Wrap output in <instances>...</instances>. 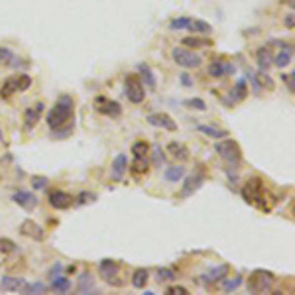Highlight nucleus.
<instances>
[{
  "instance_id": "nucleus-1",
  "label": "nucleus",
  "mask_w": 295,
  "mask_h": 295,
  "mask_svg": "<svg viewBox=\"0 0 295 295\" xmlns=\"http://www.w3.org/2000/svg\"><path fill=\"white\" fill-rule=\"evenodd\" d=\"M73 97L59 95L53 108L48 114V126L55 138H67L73 130Z\"/></svg>"
},
{
  "instance_id": "nucleus-2",
  "label": "nucleus",
  "mask_w": 295,
  "mask_h": 295,
  "mask_svg": "<svg viewBox=\"0 0 295 295\" xmlns=\"http://www.w3.org/2000/svg\"><path fill=\"white\" fill-rule=\"evenodd\" d=\"M30 85H32V77H30V75H26V73L12 75V77H8V79L2 83V87H0V97H2V98H10L14 93H24V91H28Z\"/></svg>"
},
{
  "instance_id": "nucleus-3",
  "label": "nucleus",
  "mask_w": 295,
  "mask_h": 295,
  "mask_svg": "<svg viewBox=\"0 0 295 295\" xmlns=\"http://www.w3.org/2000/svg\"><path fill=\"white\" fill-rule=\"evenodd\" d=\"M276 282V276L266 270H256L252 278L248 280V290L252 294H268L272 290V284Z\"/></svg>"
},
{
  "instance_id": "nucleus-4",
  "label": "nucleus",
  "mask_w": 295,
  "mask_h": 295,
  "mask_svg": "<svg viewBox=\"0 0 295 295\" xmlns=\"http://www.w3.org/2000/svg\"><path fill=\"white\" fill-rule=\"evenodd\" d=\"M171 57H173V61H175L177 65H181V67H185V69H197V67H201V63H203L201 55H197V53L191 51L189 48H173Z\"/></svg>"
},
{
  "instance_id": "nucleus-5",
  "label": "nucleus",
  "mask_w": 295,
  "mask_h": 295,
  "mask_svg": "<svg viewBox=\"0 0 295 295\" xmlns=\"http://www.w3.org/2000/svg\"><path fill=\"white\" fill-rule=\"evenodd\" d=\"M215 149L219 151V155H221L224 161H228L230 165H236L240 159H242V149L238 146V142L236 140H230V138H224L222 142H219Z\"/></svg>"
},
{
  "instance_id": "nucleus-6",
  "label": "nucleus",
  "mask_w": 295,
  "mask_h": 295,
  "mask_svg": "<svg viewBox=\"0 0 295 295\" xmlns=\"http://www.w3.org/2000/svg\"><path fill=\"white\" fill-rule=\"evenodd\" d=\"M126 97L134 104H140L144 100L146 91H144V83L140 81L138 75H128L126 77Z\"/></svg>"
},
{
  "instance_id": "nucleus-7",
  "label": "nucleus",
  "mask_w": 295,
  "mask_h": 295,
  "mask_svg": "<svg viewBox=\"0 0 295 295\" xmlns=\"http://www.w3.org/2000/svg\"><path fill=\"white\" fill-rule=\"evenodd\" d=\"M242 197L246 199V203L250 205H260L264 193H262V179L252 177L242 185Z\"/></svg>"
},
{
  "instance_id": "nucleus-8",
  "label": "nucleus",
  "mask_w": 295,
  "mask_h": 295,
  "mask_svg": "<svg viewBox=\"0 0 295 295\" xmlns=\"http://www.w3.org/2000/svg\"><path fill=\"white\" fill-rule=\"evenodd\" d=\"M205 173L203 171H195L193 175H189L187 179H185V183H183V187H181V193H179V197L181 199H189L191 195H195L201 187H203V183H205Z\"/></svg>"
},
{
  "instance_id": "nucleus-9",
  "label": "nucleus",
  "mask_w": 295,
  "mask_h": 295,
  "mask_svg": "<svg viewBox=\"0 0 295 295\" xmlns=\"http://www.w3.org/2000/svg\"><path fill=\"white\" fill-rule=\"evenodd\" d=\"M95 110L98 114H104V116H110V118H116V116L122 114V106L116 100H108L104 97H98L95 100Z\"/></svg>"
},
{
  "instance_id": "nucleus-10",
  "label": "nucleus",
  "mask_w": 295,
  "mask_h": 295,
  "mask_svg": "<svg viewBox=\"0 0 295 295\" xmlns=\"http://www.w3.org/2000/svg\"><path fill=\"white\" fill-rule=\"evenodd\" d=\"M274 44H278V46L282 48V51L272 57V63H274L278 69H284V67H288V65L294 61V46H292V44H286V42H280V40L274 42Z\"/></svg>"
},
{
  "instance_id": "nucleus-11",
  "label": "nucleus",
  "mask_w": 295,
  "mask_h": 295,
  "mask_svg": "<svg viewBox=\"0 0 295 295\" xmlns=\"http://www.w3.org/2000/svg\"><path fill=\"white\" fill-rule=\"evenodd\" d=\"M48 199H49V205H51L53 209H57V211H65V209H69V207L73 205V197H71L69 193L61 191V189L51 191Z\"/></svg>"
},
{
  "instance_id": "nucleus-12",
  "label": "nucleus",
  "mask_w": 295,
  "mask_h": 295,
  "mask_svg": "<svg viewBox=\"0 0 295 295\" xmlns=\"http://www.w3.org/2000/svg\"><path fill=\"white\" fill-rule=\"evenodd\" d=\"M20 232H22L24 236L32 238V240H38V242H42V240L46 238V230L36 221H32V219H26V221L20 224Z\"/></svg>"
},
{
  "instance_id": "nucleus-13",
  "label": "nucleus",
  "mask_w": 295,
  "mask_h": 295,
  "mask_svg": "<svg viewBox=\"0 0 295 295\" xmlns=\"http://www.w3.org/2000/svg\"><path fill=\"white\" fill-rule=\"evenodd\" d=\"M148 122H149L151 126H155V128H163V130H169V132L177 130L175 120H173L169 114H165V112H155V114H149V116H148Z\"/></svg>"
},
{
  "instance_id": "nucleus-14",
  "label": "nucleus",
  "mask_w": 295,
  "mask_h": 295,
  "mask_svg": "<svg viewBox=\"0 0 295 295\" xmlns=\"http://www.w3.org/2000/svg\"><path fill=\"white\" fill-rule=\"evenodd\" d=\"M12 201L16 205H20L22 209H26V211H34L36 205H38V197L34 193H30V191H16L12 195Z\"/></svg>"
},
{
  "instance_id": "nucleus-15",
  "label": "nucleus",
  "mask_w": 295,
  "mask_h": 295,
  "mask_svg": "<svg viewBox=\"0 0 295 295\" xmlns=\"http://www.w3.org/2000/svg\"><path fill=\"white\" fill-rule=\"evenodd\" d=\"M42 112H44V104H42V102H38L36 106L26 108V112H24V126H26V130H32V128L38 124Z\"/></svg>"
},
{
  "instance_id": "nucleus-16",
  "label": "nucleus",
  "mask_w": 295,
  "mask_h": 295,
  "mask_svg": "<svg viewBox=\"0 0 295 295\" xmlns=\"http://www.w3.org/2000/svg\"><path fill=\"white\" fill-rule=\"evenodd\" d=\"M126 169H128V157H126L124 153H118V155L114 157V161H112V173H110V177H112L114 181H120V179L124 177Z\"/></svg>"
},
{
  "instance_id": "nucleus-17",
  "label": "nucleus",
  "mask_w": 295,
  "mask_h": 295,
  "mask_svg": "<svg viewBox=\"0 0 295 295\" xmlns=\"http://www.w3.org/2000/svg\"><path fill=\"white\" fill-rule=\"evenodd\" d=\"M272 51H270V48L268 46H264V48H260L258 51H256V63H258V67H260V71H266V69H270L272 67Z\"/></svg>"
},
{
  "instance_id": "nucleus-18",
  "label": "nucleus",
  "mask_w": 295,
  "mask_h": 295,
  "mask_svg": "<svg viewBox=\"0 0 295 295\" xmlns=\"http://www.w3.org/2000/svg\"><path fill=\"white\" fill-rule=\"evenodd\" d=\"M98 272H100V276L110 284V280L118 274V264H116L114 260H102L100 266H98Z\"/></svg>"
},
{
  "instance_id": "nucleus-19",
  "label": "nucleus",
  "mask_w": 295,
  "mask_h": 295,
  "mask_svg": "<svg viewBox=\"0 0 295 295\" xmlns=\"http://www.w3.org/2000/svg\"><path fill=\"white\" fill-rule=\"evenodd\" d=\"M24 280L22 278H12V276H4L2 280H0V288L4 290V292H20L22 288H24Z\"/></svg>"
},
{
  "instance_id": "nucleus-20",
  "label": "nucleus",
  "mask_w": 295,
  "mask_h": 295,
  "mask_svg": "<svg viewBox=\"0 0 295 295\" xmlns=\"http://www.w3.org/2000/svg\"><path fill=\"white\" fill-rule=\"evenodd\" d=\"M167 151H169L173 157H177L179 161H187V159H189V149L183 146L181 142H169V144H167Z\"/></svg>"
},
{
  "instance_id": "nucleus-21",
  "label": "nucleus",
  "mask_w": 295,
  "mask_h": 295,
  "mask_svg": "<svg viewBox=\"0 0 295 295\" xmlns=\"http://www.w3.org/2000/svg\"><path fill=\"white\" fill-rule=\"evenodd\" d=\"M226 274H228V266H226V264L217 266L215 270H211L209 274H205V276H203V284H215V282L222 280Z\"/></svg>"
},
{
  "instance_id": "nucleus-22",
  "label": "nucleus",
  "mask_w": 295,
  "mask_h": 295,
  "mask_svg": "<svg viewBox=\"0 0 295 295\" xmlns=\"http://www.w3.org/2000/svg\"><path fill=\"white\" fill-rule=\"evenodd\" d=\"M246 95H248L246 81H244V79H240V81L234 85V89L230 91V100H232V102H240V100H244V98H246Z\"/></svg>"
},
{
  "instance_id": "nucleus-23",
  "label": "nucleus",
  "mask_w": 295,
  "mask_h": 295,
  "mask_svg": "<svg viewBox=\"0 0 295 295\" xmlns=\"http://www.w3.org/2000/svg\"><path fill=\"white\" fill-rule=\"evenodd\" d=\"M148 280H149V274H148L146 268H138V270H134V274H132V286H134L136 290H144L148 284Z\"/></svg>"
},
{
  "instance_id": "nucleus-24",
  "label": "nucleus",
  "mask_w": 295,
  "mask_h": 295,
  "mask_svg": "<svg viewBox=\"0 0 295 295\" xmlns=\"http://www.w3.org/2000/svg\"><path fill=\"white\" fill-rule=\"evenodd\" d=\"M183 175H185V167H183V165L167 167V169L163 171V177H165V181H169V183H177V181H181Z\"/></svg>"
},
{
  "instance_id": "nucleus-25",
  "label": "nucleus",
  "mask_w": 295,
  "mask_h": 295,
  "mask_svg": "<svg viewBox=\"0 0 295 295\" xmlns=\"http://www.w3.org/2000/svg\"><path fill=\"white\" fill-rule=\"evenodd\" d=\"M197 130H199L201 134L209 136V138H215V140H222V138H226V136H228V134H226V130L215 128V126H209V124H201V126H197Z\"/></svg>"
},
{
  "instance_id": "nucleus-26",
  "label": "nucleus",
  "mask_w": 295,
  "mask_h": 295,
  "mask_svg": "<svg viewBox=\"0 0 295 295\" xmlns=\"http://www.w3.org/2000/svg\"><path fill=\"white\" fill-rule=\"evenodd\" d=\"M148 167H149V159H148V155H134V161H132L130 169H132L136 175L146 173Z\"/></svg>"
},
{
  "instance_id": "nucleus-27",
  "label": "nucleus",
  "mask_w": 295,
  "mask_h": 295,
  "mask_svg": "<svg viewBox=\"0 0 295 295\" xmlns=\"http://www.w3.org/2000/svg\"><path fill=\"white\" fill-rule=\"evenodd\" d=\"M69 288H71V282H69L65 276H55V278H51V290H53V292H63V294H67Z\"/></svg>"
},
{
  "instance_id": "nucleus-28",
  "label": "nucleus",
  "mask_w": 295,
  "mask_h": 295,
  "mask_svg": "<svg viewBox=\"0 0 295 295\" xmlns=\"http://www.w3.org/2000/svg\"><path fill=\"white\" fill-rule=\"evenodd\" d=\"M138 71H140V77H142V81L146 83L148 89H153V87H155V77H153V73H151L149 65L140 63V65H138Z\"/></svg>"
},
{
  "instance_id": "nucleus-29",
  "label": "nucleus",
  "mask_w": 295,
  "mask_h": 295,
  "mask_svg": "<svg viewBox=\"0 0 295 295\" xmlns=\"http://www.w3.org/2000/svg\"><path fill=\"white\" fill-rule=\"evenodd\" d=\"M181 42H183V46H187V48H205V46H211V44H213L211 40L195 38V36H189V38H185V40H181Z\"/></svg>"
},
{
  "instance_id": "nucleus-30",
  "label": "nucleus",
  "mask_w": 295,
  "mask_h": 295,
  "mask_svg": "<svg viewBox=\"0 0 295 295\" xmlns=\"http://www.w3.org/2000/svg\"><path fill=\"white\" fill-rule=\"evenodd\" d=\"M189 30L191 32H197V34H211V26L205 20H191Z\"/></svg>"
},
{
  "instance_id": "nucleus-31",
  "label": "nucleus",
  "mask_w": 295,
  "mask_h": 295,
  "mask_svg": "<svg viewBox=\"0 0 295 295\" xmlns=\"http://www.w3.org/2000/svg\"><path fill=\"white\" fill-rule=\"evenodd\" d=\"M151 149H153V151H151V163H153V167H161V165L165 163V155H163L161 148L155 144Z\"/></svg>"
},
{
  "instance_id": "nucleus-32",
  "label": "nucleus",
  "mask_w": 295,
  "mask_h": 295,
  "mask_svg": "<svg viewBox=\"0 0 295 295\" xmlns=\"http://www.w3.org/2000/svg\"><path fill=\"white\" fill-rule=\"evenodd\" d=\"M189 24H191V18L181 16V18H175L169 22V30H185V28H189Z\"/></svg>"
},
{
  "instance_id": "nucleus-33",
  "label": "nucleus",
  "mask_w": 295,
  "mask_h": 295,
  "mask_svg": "<svg viewBox=\"0 0 295 295\" xmlns=\"http://www.w3.org/2000/svg\"><path fill=\"white\" fill-rule=\"evenodd\" d=\"M256 81H258V85H260L262 89H270V91L274 89V79L268 73H264V71L256 73Z\"/></svg>"
},
{
  "instance_id": "nucleus-34",
  "label": "nucleus",
  "mask_w": 295,
  "mask_h": 295,
  "mask_svg": "<svg viewBox=\"0 0 295 295\" xmlns=\"http://www.w3.org/2000/svg\"><path fill=\"white\" fill-rule=\"evenodd\" d=\"M0 63H4V65H12V63H16V55H14V51L8 49V48H0Z\"/></svg>"
},
{
  "instance_id": "nucleus-35",
  "label": "nucleus",
  "mask_w": 295,
  "mask_h": 295,
  "mask_svg": "<svg viewBox=\"0 0 295 295\" xmlns=\"http://www.w3.org/2000/svg\"><path fill=\"white\" fill-rule=\"evenodd\" d=\"M93 284H95V280L91 278V274H83L81 278H79V290L85 294V292H91L93 290Z\"/></svg>"
},
{
  "instance_id": "nucleus-36",
  "label": "nucleus",
  "mask_w": 295,
  "mask_h": 295,
  "mask_svg": "<svg viewBox=\"0 0 295 295\" xmlns=\"http://www.w3.org/2000/svg\"><path fill=\"white\" fill-rule=\"evenodd\" d=\"M175 280V272L173 270H167V268H159L157 270V282H173Z\"/></svg>"
},
{
  "instance_id": "nucleus-37",
  "label": "nucleus",
  "mask_w": 295,
  "mask_h": 295,
  "mask_svg": "<svg viewBox=\"0 0 295 295\" xmlns=\"http://www.w3.org/2000/svg\"><path fill=\"white\" fill-rule=\"evenodd\" d=\"M22 292L24 294H44L46 292V286L44 284H24V288H22Z\"/></svg>"
},
{
  "instance_id": "nucleus-38",
  "label": "nucleus",
  "mask_w": 295,
  "mask_h": 295,
  "mask_svg": "<svg viewBox=\"0 0 295 295\" xmlns=\"http://www.w3.org/2000/svg\"><path fill=\"white\" fill-rule=\"evenodd\" d=\"M209 75L215 77V79L222 77V75H224V63H221V61H213V63L209 65Z\"/></svg>"
},
{
  "instance_id": "nucleus-39",
  "label": "nucleus",
  "mask_w": 295,
  "mask_h": 295,
  "mask_svg": "<svg viewBox=\"0 0 295 295\" xmlns=\"http://www.w3.org/2000/svg\"><path fill=\"white\" fill-rule=\"evenodd\" d=\"M148 151H149V144L144 142V140H140V142H136L132 146V153L134 155H148Z\"/></svg>"
},
{
  "instance_id": "nucleus-40",
  "label": "nucleus",
  "mask_w": 295,
  "mask_h": 295,
  "mask_svg": "<svg viewBox=\"0 0 295 295\" xmlns=\"http://www.w3.org/2000/svg\"><path fill=\"white\" fill-rule=\"evenodd\" d=\"M185 106H191V108H197V110H207V104H205L203 98H187Z\"/></svg>"
},
{
  "instance_id": "nucleus-41",
  "label": "nucleus",
  "mask_w": 295,
  "mask_h": 295,
  "mask_svg": "<svg viewBox=\"0 0 295 295\" xmlns=\"http://www.w3.org/2000/svg\"><path fill=\"white\" fill-rule=\"evenodd\" d=\"M14 250H16V244H14L12 240L0 238V252H2V254H10V252H14Z\"/></svg>"
},
{
  "instance_id": "nucleus-42",
  "label": "nucleus",
  "mask_w": 295,
  "mask_h": 295,
  "mask_svg": "<svg viewBox=\"0 0 295 295\" xmlns=\"http://www.w3.org/2000/svg\"><path fill=\"white\" fill-rule=\"evenodd\" d=\"M95 199H97V195H95V193L85 191V193H81V195L77 197V203H79V205H87V203H93Z\"/></svg>"
},
{
  "instance_id": "nucleus-43",
  "label": "nucleus",
  "mask_w": 295,
  "mask_h": 295,
  "mask_svg": "<svg viewBox=\"0 0 295 295\" xmlns=\"http://www.w3.org/2000/svg\"><path fill=\"white\" fill-rule=\"evenodd\" d=\"M240 284H242V278H236V280L224 282V284H222V288H224V292H232V290H236Z\"/></svg>"
},
{
  "instance_id": "nucleus-44",
  "label": "nucleus",
  "mask_w": 295,
  "mask_h": 295,
  "mask_svg": "<svg viewBox=\"0 0 295 295\" xmlns=\"http://www.w3.org/2000/svg\"><path fill=\"white\" fill-rule=\"evenodd\" d=\"M48 185V177H34L32 179V187L34 189H46Z\"/></svg>"
},
{
  "instance_id": "nucleus-45",
  "label": "nucleus",
  "mask_w": 295,
  "mask_h": 295,
  "mask_svg": "<svg viewBox=\"0 0 295 295\" xmlns=\"http://www.w3.org/2000/svg\"><path fill=\"white\" fill-rule=\"evenodd\" d=\"M284 81H286V85H288L290 93H294L295 91V73L294 71H292L290 75H284Z\"/></svg>"
},
{
  "instance_id": "nucleus-46",
  "label": "nucleus",
  "mask_w": 295,
  "mask_h": 295,
  "mask_svg": "<svg viewBox=\"0 0 295 295\" xmlns=\"http://www.w3.org/2000/svg\"><path fill=\"white\" fill-rule=\"evenodd\" d=\"M189 292L181 286H173V288H167V295H187Z\"/></svg>"
},
{
  "instance_id": "nucleus-47",
  "label": "nucleus",
  "mask_w": 295,
  "mask_h": 295,
  "mask_svg": "<svg viewBox=\"0 0 295 295\" xmlns=\"http://www.w3.org/2000/svg\"><path fill=\"white\" fill-rule=\"evenodd\" d=\"M63 270V266H61V262H57L51 270H49V278H55V276H59V272Z\"/></svg>"
},
{
  "instance_id": "nucleus-48",
  "label": "nucleus",
  "mask_w": 295,
  "mask_h": 295,
  "mask_svg": "<svg viewBox=\"0 0 295 295\" xmlns=\"http://www.w3.org/2000/svg\"><path fill=\"white\" fill-rule=\"evenodd\" d=\"M181 83H183L185 87H191V85H193V79H191V77H189L187 73H183V75H181Z\"/></svg>"
},
{
  "instance_id": "nucleus-49",
  "label": "nucleus",
  "mask_w": 295,
  "mask_h": 295,
  "mask_svg": "<svg viewBox=\"0 0 295 295\" xmlns=\"http://www.w3.org/2000/svg\"><path fill=\"white\" fill-rule=\"evenodd\" d=\"M286 28H290V30L294 28V14H292V12L286 16Z\"/></svg>"
},
{
  "instance_id": "nucleus-50",
  "label": "nucleus",
  "mask_w": 295,
  "mask_h": 295,
  "mask_svg": "<svg viewBox=\"0 0 295 295\" xmlns=\"http://www.w3.org/2000/svg\"><path fill=\"white\" fill-rule=\"evenodd\" d=\"M2 140H4V138H2V130H0V142H2Z\"/></svg>"
}]
</instances>
